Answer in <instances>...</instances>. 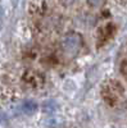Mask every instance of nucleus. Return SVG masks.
I'll return each mask as SVG.
<instances>
[{
	"label": "nucleus",
	"instance_id": "obj_1",
	"mask_svg": "<svg viewBox=\"0 0 127 128\" xmlns=\"http://www.w3.org/2000/svg\"><path fill=\"white\" fill-rule=\"evenodd\" d=\"M81 46H82V38L77 32H69L62 38V50L64 52V55L69 58L76 56Z\"/></svg>",
	"mask_w": 127,
	"mask_h": 128
},
{
	"label": "nucleus",
	"instance_id": "obj_2",
	"mask_svg": "<svg viewBox=\"0 0 127 128\" xmlns=\"http://www.w3.org/2000/svg\"><path fill=\"white\" fill-rule=\"evenodd\" d=\"M104 2H105V0H87L89 5L92 6V8H100L104 4Z\"/></svg>",
	"mask_w": 127,
	"mask_h": 128
},
{
	"label": "nucleus",
	"instance_id": "obj_3",
	"mask_svg": "<svg viewBox=\"0 0 127 128\" xmlns=\"http://www.w3.org/2000/svg\"><path fill=\"white\" fill-rule=\"evenodd\" d=\"M76 2H77V0H62V3L66 4V5H71V4L76 3Z\"/></svg>",
	"mask_w": 127,
	"mask_h": 128
}]
</instances>
